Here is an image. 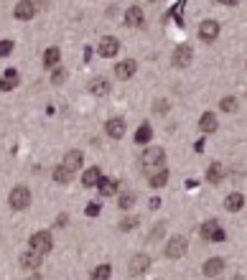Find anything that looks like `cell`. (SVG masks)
<instances>
[{"label":"cell","mask_w":247,"mask_h":280,"mask_svg":"<svg viewBox=\"0 0 247 280\" xmlns=\"http://www.w3.org/2000/svg\"><path fill=\"white\" fill-rule=\"evenodd\" d=\"M201 237H204V242H224V229L219 227V222H214V219H209V222H204V227H201Z\"/></svg>","instance_id":"cell-4"},{"label":"cell","mask_w":247,"mask_h":280,"mask_svg":"<svg viewBox=\"0 0 247 280\" xmlns=\"http://www.w3.org/2000/svg\"><path fill=\"white\" fill-rule=\"evenodd\" d=\"M110 275H112V268H110L107 262L92 270V280H110Z\"/></svg>","instance_id":"cell-25"},{"label":"cell","mask_w":247,"mask_h":280,"mask_svg":"<svg viewBox=\"0 0 247 280\" xmlns=\"http://www.w3.org/2000/svg\"><path fill=\"white\" fill-rule=\"evenodd\" d=\"M97 51H99V56H105V59H110V56H115L120 51V41L115 38V36H105L102 41H99V46H97Z\"/></svg>","instance_id":"cell-6"},{"label":"cell","mask_w":247,"mask_h":280,"mask_svg":"<svg viewBox=\"0 0 247 280\" xmlns=\"http://www.w3.org/2000/svg\"><path fill=\"white\" fill-rule=\"evenodd\" d=\"M28 242H31V249H33V252H38L41 257L46 255V252H51V247H54V237H51V232H46V229L33 232Z\"/></svg>","instance_id":"cell-2"},{"label":"cell","mask_w":247,"mask_h":280,"mask_svg":"<svg viewBox=\"0 0 247 280\" xmlns=\"http://www.w3.org/2000/svg\"><path fill=\"white\" fill-rule=\"evenodd\" d=\"M120 227H123V229H133V227H138V217H125Z\"/></svg>","instance_id":"cell-33"},{"label":"cell","mask_w":247,"mask_h":280,"mask_svg":"<svg viewBox=\"0 0 247 280\" xmlns=\"http://www.w3.org/2000/svg\"><path fill=\"white\" fill-rule=\"evenodd\" d=\"M148 268H151V257L140 252V255L133 257V262H130V275H143Z\"/></svg>","instance_id":"cell-12"},{"label":"cell","mask_w":247,"mask_h":280,"mask_svg":"<svg viewBox=\"0 0 247 280\" xmlns=\"http://www.w3.org/2000/svg\"><path fill=\"white\" fill-rule=\"evenodd\" d=\"M59 59H62V49L51 46V49H46V54H43V66H56Z\"/></svg>","instance_id":"cell-23"},{"label":"cell","mask_w":247,"mask_h":280,"mask_svg":"<svg viewBox=\"0 0 247 280\" xmlns=\"http://www.w3.org/2000/svg\"><path fill=\"white\" fill-rule=\"evenodd\" d=\"M66 224V214H59L56 217V227H64Z\"/></svg>","instance_id":"cell-36"},{"label":"cell","mask_w":247,"mask_h":280,"mask_svg":"<svg viewBox=\"0 0 247 280\" xmlns=\"http://www.w3.org/2000/svg\"><path fill=\"white\" fill-rule=\"evenodd\" d=\"M191 56H194V51H191V46L188 43H184V46H179L176 51H173V66H188L191 64Z\"/></svg>","instance_id":"cell-8"},{"label":"cell","mask_w":247,"mask_h":280,"mask_svg":"<svg viewBox=\"0 0 247 280\" xmlns=\"http://www.w3.org/2000/svg\"><path fill=\"white\" fill-rule=\"evenodd\" d=\"M62 166H64L69 173H74V171L82 166V151H69V153L64 156V160H62Z\"/></svg>","instance_id":"cell-15"},{"label":"cell","mask_w":247,"mask_h":280,"mask_svg":"<svg viewBox=\"0 0 247 280\" xmlns=\"http://www.w3.org/2000/svg\"><path fill=\"white\" fill-rule=\"evenodd\" d=\"M133 201H135V196L133 194H125V196H120V209H130V206H133Z\"/></svg>","instance_id":"cell-31"},{"label":"cell","mask_w":247,"mask_h":280,"mask_svg":"<svg viewBox=\"0 0 247 280\" xmlns=\"http://www.w3.org/2000/svg\"><path fill=\"white\" fill-rule=\"evenodd\" d=\"M54 181H56V184H69V181H71V173H69L64 166H56V168H54Z\"/></svg>","instance_id":"cell-26"},{"label":"cell","mask_w":247,"mask_h":280,"mask_svg":"<svg viewBox=\"0 0 247 280\" xmlns=\"http://www.w3.org/2000/svg\"><path fill=\"white\" fill-rule=\"evenodd\" d=\"M21 268H23V270H36V268H41V255L33 252V249H26V252H21Z\"/></svg>","instance_id":"cell-11"},{"label":"cell","mask_w":247,"mask_h":280,"mask_svg":"<svg viewBox=\"0 0 247 280\" xmlns=\"http://www.w3.org/2000/svg\"><path fill=\"white\" fill-rule=\"evenodd\" d=\"M151 138H153V127L145 123V125H140L138 130H135V143L138 145H145V143H151Z\"/></svg>","instance_id":"cell-21"},{"label":"cell","mask_w":247,"mask_h":280,"mask_svg":"<svg viewBox=\"0 0 247 280\" xmlns=\"http://www.w3.org/2000/svg\"><path fill=\"white\" fill-rule=\"evenodd\" d=\"M8 201H10V209L23 212V209H28V204H31V191H28L26 186H16L10 191Z\"/></svg>","instance_id":"cell-3"},{"label":"cell","mask_w":247,"mask_h":280,"mask_svg":"<svg viewBox=\"0 0 247 280\" xmlns=\"http://www.w3.org/2000/svg\"><path fill=\"white\" fill-rule=\"evenodd\" d=\"M13 16H16L18 21H31L36 16V3H28V0H23V3H18L16 8H13Z\"/></svg>","instance_id":"cell-10"},{"label":"cell","mask_w":247,"mask_h":280,"mask_svg":"<svg viewBox=\"0 0 247 280\" xmlns=\"http://www.w3.org/2000/svg\"><path fill=\"white\" fill-rule=\"evenodd\" d=\"M219 107L224 110V112H237V97H224L222 102H219Z\"/></svg>","instance_id":"cell-28"},{"label":"cell","mask_w":247,"mask_h":280,"mask_svg":"<svg viewBox=\"0 0 247 280\" xmlns=\"http://www.w3.org/2000/svg\"><path fill=\"white\" fill-rule=\"evenodd\" d=\"M222 179H224V166H222V163H212V166H209V171H207V181L219 184Z\"/></svg>","instance_id":"cell-24"},{"label":"cell","mask_w":247,"mask_h":280,"mask_svg":"<svg viewBox=\"0 0 247 280\" xmlns=\"http://www.w3.org/2000/svg\"><path fill=\"white\" fill-rule=\"evenodd\" d=\"M135 71H138V64L133 62V59H125V62L115 64V77H118V79H130Z\"/></svg>","instance_id":"cell-9"},{"label":"cell","mask_w":247,"mask_h":280,"mask_svg":"<svg viewBox=\"0 0 247 280\" xmlns=\"http://www.w3.org/2000/svg\"><path fill=\"white\" fill-rule=\"evenodd\" d=\"M13 51V41H0V59Z\"/></svg>","instance_id":"cell-32"},{"label":"cell","mask_w":247,"mask_h":280,"mask_svg":"<svg viewBox=\"0 0 247 280\" xmlns=\"http://www.w3.org/2000/svg\"><path fill=\"white\" fill-rule=\"evenodd\" d=\"M168 110V102H155V112H166Z\"/></svg>","instance_id":"cell-35"},{"label":"cell","mask_w":247,"mask_h":280,"mask_svg":"<svg viewBox=\"0 0 247 280\" xmlns=\"http://www.w3.org/2000/svg\"><path fill=\"white\" fill-rule=\"evenodd\" d=\"M222 270H224V260H222V257H212V260L204 262V275H207V278L219 275Z\"/></svg>","instance_id":"cell-17"},{"label":"cell","mask_w":247,"mask_h":280,"mask_svg":"<svg viewBox=\"0 0 247 280\" xmlns=\"http://www.w3.org/2000/svg\"><path fill=\"white\" fill-rule=\"evenodd\" d=\"M118 181H115V179H102V181H99L97 184V188H99V194H102V196H112V194H118Z\"/></svg>","instance_id":"cell-20"},{"label":"cell","mask_w":247,"mask_h":280,"mask_svg":"<svg viewBox=\"0 0 247 280\" xmlns=\"http://www.w3.org/2000/svg\"><path fill=\"white\" fill-rule=\"evenodd\" d=\"M28 280H41V278H38V275H33V278H28Z\"/></svg>","instance_id":"cell-38"},{"label":"cell","mask_w":247,"mask_h":280,"mask_svg":"<svg viewBox=\"0 0 247 280\" xmlns=\"http://www.w3.org/2000/svg\"><path fill=\"white\" fill-rule=\"evenodd\" d=\"M186 255V240L184 237H171V242L166 245V257H171V260H179V257H184Z\"/></svg>","instance_id":"cell-5"},{"label":"cell","mask_w":247,"mask_h":280,"mask_svg":"<svg viewBox=\"0 0 247 280\" xmlns=\"http://www.w3.org/2000/svg\"><path fill=\"white\" fill-rule=\"evenodd\" d=\"M64 79H66V71H64V69H56L54 74H51V84H56V87H59Z\"/></svg>","instance_id":"cell-30"},{"label":"cell","mask_w":247,"mask_h":280,"mask_svg":"<svg viewBox=\"0 0 247 280\" xmlns=\"http://www.w3.org/2000/svg\"><path fill=\"white\" fill-rule=\"evenodd\" d=\"M99 181H102V171H99V168H87L84 173H82V184L84 186H97Z\"/></svg>","instance_id":"cell-18"},{"label":"cell","mask_w":247,"mask_h":280,"mask_svg":"<svg viewBox=\"0 0 247 280\" xmlns=\"http://www.w3.org/2000/svg\"><path fill=\"white\" fill-rule=\"evenodd\" d=\"M99 214V204H90L87 206V217H97Z\"/></svg>","instance_id":"cell-34"},{"label":"cell","mask_w":247,"mask_h":280,"mask_svg":"<svg viewBox=\"0 0 247 280\" xmlns=\"http://www.w3.org/2000/svg\"><path fill=\"white\" fill-rule=\"evenodd\" d=\"M107 135L115 138V140H120L125 135V120H120V117H112V120H107Z\"/></svg>","instance_id":"cell-14"},{"label":"cell","mask_w":247,"mask_h":280,"mask_svg":"<svg viewBox=\"0 0 247 280\" xmlns=\"http://www.w3.org/2000/svg\"><path fill=\"white\" fill-rule=\"evenodd\" d=\"M216 127H219V123H216V115L214 112H204L199 117V130L201 132H214Z\"/></svg>","instance_id":"cell-16"},{"label":"cell","mask_w":247,"mask_h":280,"mask_svg":"<svg viewBox=\"0 0 247 280\" xmlns=\"http://www.w3.org/2000/svg\"><path fill=\"white\" fill-rule=\"evenodd\" d=\"M18 82H21V79H8V77H3V79H0V92H10V90H16Z\"/></svg>","instance_id":"cell-29"},{"label":"cell","mask_w":247,"mask_h":280,"mask_svg":"<svg viewBox=\"0 0 247 280\" xmlns=\"http://www.w3.org/2000/svg\"><path fill=\"white\" fill-rule=\"evenodd\" d=\"M224 206H227L229 212H240L242 206H245V196H242V194H237V191H235V194H229V196L224 199Z\"/></svg>","instance_id":"cell-22"},{"label":"cell","mask_w":247,"mask_h":280,"mask_svg":"<svg viewBox=\"0 0 247 280\" xmlns=\"http://www.w3.org/2000/svg\"><path fill=\"white\" fill-rule=\"evenodd\" d=\"M125 26H130V28H140V26H143V8L130 5L127 13H125Z\"/></svg>","instance_id":"cell-13"},{"label":"cell","mask_w":247,"mask_h":280,"mask_svg":"<svg viewBox=\"0 0 247 280\" xmlns=\"http://www.w3.org/2000/svg\"><path fill=\"white\" fill-rule=\"evenodd\" d=\"M110 82L107 79H92V84H90V92L94 94V97H105V94H110Z\"/></svg>","instance_id":"cell-19"},{"label":"cell","mask_w":247,"mask_h":280,"mask_svg":"<svg viewBox=\"0 0 247 280\" xmlns=\"http://www.w3.org/2000/svg\"><path fill=\"white\" fill-rule=\"evenodd\" d=\"M166 181H168V171H166V168L151 176V186H153V188H161V186H166Z\"/></svg>","instance_id":"cell-27"},{"label":"cell","mask_w":247,"mask_h":280,"mask_svg":"<svg viewBox=\"0 0 247 280\" xmlns=\"http://www.w3.org/2000/svg\"><path fill=\"white\" fill-rule=\"evenodd\" d=\"M158 206H161V199L153 196V199H151V209H158Z\"/></svg>","instance_id":"cell-37"},{"label":"cell","mask_w":247,"mask_h":280,"mask_svg":"<svg viewBox=\"0 0 247 280\" xmlns=\"http://www.w3.org/2000/svg\"><path fill=\"white\" fill-rule=\"evenodd\" d=\"M216 36H219V23H216V21H204V23L199 26V38L201 41L212 43Z\"/></svg>","instance_id":"cell-7"},{"label":"cell","mask_w":247,"mask_h":280,"mask_svg":"<svg viewBox=\"0 0 247 280\" xmlns=\"http://www.w3.org/2000/svg\"><path fill=\"white\" fill-rule=\"evenodd\" d=\"M163 163H166V151L163 148H148L143 153V158H140V166H143V171L148 176L163 171Z\"/></svg>","instance_id":"cell-1"}]
</instances>
